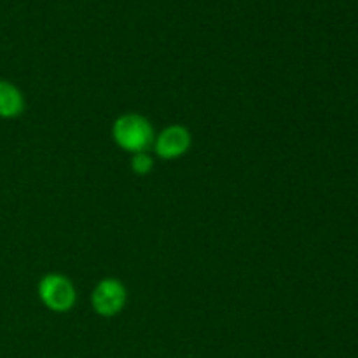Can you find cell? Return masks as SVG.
Listing matches in <instances>:
<instances>
[{
	"label": "cell",
	"instance_id": "1",
	"mask_svg": "<svg viewBox=\"0 0 358 358\" xmlns=\"http://www.w3.org/2000/svg\"><path fill=\"white\" fill-rule=\"evenodd\" d=\"M114 140L128 152H145L152 143V128L142 115L126 114L114 122Z\"/></svg>",
	"mask_w": 358,
	"mask_h": 358
},
{
	"label": "cell",
	"instance_id": "2",
	"mask_svg": "<svg viewBox=\"0 0 358 358\" xmlns=\"http://www.w3.org/2000/svg\"><path fill=\"white\" fill-rule=\"evenodd\" d=\"M38 296L42 303L52 311H69L76 303V290L69 278L62 275H48L38 283Z\"/></svg>",
	"mask_w": 358,
	"mask_h": 358
},
{
	"label": "cell",
	"instance_id": "3",
	"mask_svg": "<svg viewBox=\"0 0 358 358\" xmlns=\"http://www.w3.org/2000/svg\"><path fill=\"white\" fill-rule=\"evenodd\" d=\"M94 311L101 317H114L122 310L126 303V290L121 282L114 278L101 280L91 296Z\"/></svg>",
	"mask_w": 358,
	"mask_h": 358
},
{
	"label": "cell",
	"instance_id": "4",
	"mask_svg": "<svg viewBox=\"0 0 358 358\" xmlns=\"http://www.w3.org/2000/svg\"><path fill=\"white\" fill-rule=\"evenodd\" d=\"M156 152L163 159H175L187 152L191 147V133L184 126H170L156 138Z\"/></svg>",
	"mask_w": 358,
	"mask_h": 358
},
{
	"label": "cell",
	"instance_id": "5",
	"mask_svg": "<svg viewBox=\"0 0 358 358\" xmlns=\"http://www.w3.org/2000/svg\"><path fill=\"white\" fill-rule=\"evenodd\" d=\"M23 96L16 86L0 80V117H16L23 110Z\"/></svg>",
	"mask_w": 358,
	"mask_h": 358
},
{
	"label": "cell",
	"instance_id": "6",
	"mask_svg": "<svg viewBox=\"0 0 358 358\" xmlns=\"http://www.w3.org/2000/svg\"><path fill=\"white\" fill-rule=\"evenodd\" d=\"M131 168L135 173L138 175H145L152 170V159L149 157V154L145 152H136L133 154L131 159Z\"/></svg>",
	"mask_w": 358,
	"mask_h": 358
}]
</instances>
